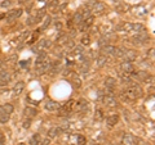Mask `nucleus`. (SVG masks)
<instances>
[{"instance_id":"obj_1","label":"nucleus","mask_w":155,"mask_h":145,"mask_svg":"<svg viewBox=\"0 0 155 145\" xmlns=\"http://www.w3.org/2000/svg\"><path fill=\"white\" fill-rule=\"evenodd\" d=\"M142 89L138 85H132L129 86V87H127L125 90H124V93H123V96L127 100H134V99H137V98H141L142 96Z\"/></svg>"},{"instance_id":"obj_2","label":"nucleus","mask_w":155,"mask_h":145,"mask_svg":"<svg viewBox=\"0 0 155 145\" xmlns=\"http://www.w3.org/2000/svg\"><path fill=\"white\" fill-rule=\"evenodd\" d=\"M50 69V63L49 62H45L43 64H39V66H35V74L36 76H43L44 73H46Z\"/></svg>"},{"instance_id":"obj_3","label":"nucleus","mask_w":155,"mask_h":145,"mask_svg":"<svg viewBox=\"0 0 155 145\" xmlns=\"http://www.w3.org/2000/svg\"><path fill=\"white\" fill-rule=\"evenodd\" d=\"M132 40L134 41V44H143L145 41L149 40V35H147L145 31H141V32L136 34L133 37H132Z\"/></svg>"},{"instance_id":"obj_4","label":"nucleus","mask_w":155,"mask_h":145,"mask_svg":"<svg viewBox=\"0 0 155 145\" xmlns=\"http://www.w3.org/2000/svg\"><path fill=\"white\" fill-rule=\"evenodd\" d=\"M105 9H106V7H105V4L103 3H101V1H93L92 3V10L94 14H101V13H103Z\"/></svg>"},{"instance_id":"obj_5","label":"nucleus","mask_w":155,"mask_h":145,"mask_svg":"<svg viewBox=\"0 0 155 145\" xmlns=\"http://www.w3.org/2000/svg\"><path fill=\"white\" fill-rule=\"evenodd\" d=\"M23 89H25V82H23V81H18L17 84H14L13 89H12V93H13L14 96H19L22 94Z\"/></svg>"},{"instance_id":"obj_6","label":"nucleus","mask_w":155,"mask_h":145,"mask_svg":"<svg viewBox=\"0 0 155 145\" xmlns=\"http://www.w3.org/2000/svg\"><path fill=\"white\" fill-rule=\"evenodd\" d=\"M136 144H138V139L136 138L134 135H131V134L124 135V138H123V145H136Z\"/></svg>"},{"instance_id":"obj_7","label":"nucleus","mask_w":155,"mask_h":145,"mask_svg":"<svg viewBox=\"0 0 155 145\" xmlns=\"http://www.w3.org/2000/svg\"><path fill=\"white\" fill-rule=\"evenodd\" d=\"M58 108H60V104L54 100H46L44 104V109L48 112H54V111H57Z\"/></svg>"},{"instance_id":"obj_8","label":"nucleus","mask_w":155,"mask_h":145,"mask_svg":"<svg viewBox=\"0 0 155 145\" xmlns=\"http://www.w3.org/2000/svg\"><path fill=\"white\" fill-rule=\"evenodd\" d=\"M102 101L106 107H116L118 105V101H116V99L112 95H105L102 98Z\"/></svg>"},{"instance_id":"obj_9","label":"nucleus","mask_w":155,"mask_h":145,"mask_svg":"<svg viewBox=\"0 0 155 145\" xmlns=\"http://www.w3.org/2000/svg\"><path fill=\"white\" fill-rule=\"evenodd\" d=\"M131 76L136 77L140 81H145L150 76V73H147L146 71H133V72H131Z\"/></svg>"},{"instance_id":"obj_10","label":"nucleus","mask_w":155,"mask_h":145,"mask_svg":"<svg viewBox=\"0 0 155 145\" xmlns=\"http://www.w3.org/2000/svg\"><path fill=\"white\" fill-rule=\"evenodd\" d=\"M10 73L7 71H0V86L7 85L8 82L10 81Z\"/></svg>"},{"instance_id":"obj_11","label":"nucleus","mask_w":155,"mask_h":145,"mask_svg":"<svg viewBox=\"0 0 155 145\" xmlns=\"http://www.w3.org/2000/svg\"><path fill=\"white\" fill-rule=\"evenodd\" d=\"M23 114H25L26 118H34V117L38 116V109L31 108V107H26L23 109Z\"/></svg>"},{"instance_id":"obj_12","label":"nucleus","mask_w":155,"mask_h":145,"mask_svg":"<svg viewBox=\"0 0 155 145\" xmlns=\"http://www.w3.org/2000/svg\"><path fill=\"white\" fill-rule=\"evenodd\" d=\"M120 68H122V71L123 72H125V73H128L129 74L131 72H133L134 71V67H133V63L132 62H123L122 64H120Z\"/></svg>"},{"instance_id":"obj_13","label":"nucleus","mask_w":155,"mask_h":145,"mask_svg":"<svg viewBox=\"0 0 155 145\" xmlns=\"http://www.w3.org/2000/svg\"><path fill=\"white\" fill-rule=\"evenodd\" d=\"M118 122H119V116L118 114H111V116H108L107 119H106L107 127H114L115 125H118Z\"/></svg>"},{"instance_id":"obj_14","label":"nucleus","mask_w":155,"mask_h":145,"mask_svg":"<svg viewBox=\"0 0 155 145\" xmlns=\"http://www.w3.org/2000/svg\"><path fill=\"white\" fill-rule=\"evenodd\" d=\"M14 111V107L12 104H3L0 105V114H10Z\"/></svg>"},{"instance_id":"obj_15","label":"nucleus","mask_w":155,"mask_h":145,"mask_svg":"<svg viewBox=\"0 0 155 145\" xmlns=\"http://www.w3.org/2000/svg\"><path fill=\"white\" fill-rule=\"evenodd\" d=\"M101 52L103 53V55H114L115 53V46L114 45H103L102 48H101Z\"/></svg>"},{"instance_id":"obj_16","label":"nucleus","mask_w":155,"mask_h":145,"mask_svg":"<svg viewBox=\"0 0 155 145\" xmlns=\"http://www.w3.org/2000/svg\"><path fill=\"white\" fill-rule=\"evenodd\" d=\"M105 86H106V89H110V90H114L115 86H116V80L114 77H106L105 78Z\"/></svg>"},{"instance_id":"obj_17","label":"nucleus","mask_w":155,"mask_h":145,"mask_svg":"<svg viewBox=\"0 0 155 145\" xmlns=\"http://www.w3.org/2000/svg\"><path fill=\"white\" fill-rule=\"evenodd\" d=\"M132 25H133V23L124 22V23H122L120 26L116 27V30H118V31H122V32H132Z\"/></svg>"},{"instance_id":"obj_18","label":"nucleus","mask_w":155,"mask_h":145,"mask_svg":"<svg viewBox=\"0 0 155 145\" xmlns=\"http://www.w3.org/2000/svg\"><path fill=\"white\" fill-rule=\"evenodd\" d=\"M45 62H48V55H46V53H44V52L39 53L36 57V60H35V64L39 66V64L45 63Z\"/></svg>"},{"instance_id":"obj_19","label":"nucleus","mask_w":155,"mask_h":145,"mask_svg":"<svg viewBox=\"0 0 155 145\" xmlns=\"http://www.w3.org/2000/svg\"><path fill=\"white\" fill-rule=\"evenodd\" d=\"M22 14V9H16V10H10L9 13H8V21L12 22L14 21L16 18H18L19 15Z\"/></svg>"},{"instance_id":"obj_20","label":"nucleus","mask_w":155,"mask_h":145,"mask_svg":"<svg viewBox=\"0 0 155 145\" xmlns=\"http://www.w3.org/2000/svg\"><path fill=\"white\" fill-rule=\"evenodd\" d=\"M61 132H62L61 127H52L48 131V136H49V139H53V138H57L58 135H61Z\"/></svg>"},{"instance_id":"obj_21","label":"nucleus","mask_w":155,"mask_h":145,"mask_svg":"<svg viewBox=\"0 0 155 145\" xmlns=\"http://www.w3.org/2000/svg\"><path fill=\"white\" fill-rule=\"evenodd\" d=\"M123 57L127 59V62H133L136 58H137V54H136V52H133V50H127V52L123 54Z\"/></svg>"},{"instance_id":"obj_22","label":"nucleus","mask_w":155,"mask_h":145,"mask_svg":"<svg viewBox=\"0 0 155 145\" xmlns=\"http://www.w3.org/2000/svg\"><path fill=\"white\" fill-rule=\"evenodd\" d=\"M106 63H107V57L103 55V54H102V55H98L96 58V64L98 66V67H103Z\"/></svg>"},{"instance_id":"obj_23","label":"nucleus","mask_w":155,"mask_h":145,"mask_svg":"<svg viewBox=\"0 0 155 145\" xmlns=\"http://www.w3.org/2000/svg\"><path fill=\"white\" fill-rule=\"evenodd\" d=\"M39 144H40V135L35 134L32 138L30 139V145H39Z\"/></svg>"},{"instance_id":"obj_24","label":"nucleus","mask_w":155,"mask_h":145,"mask_svg":"<svg viewBox=\"0 0 155 145\" xmlns=\"http://www.w3.org/2000/svg\"><path fill=\"white\" fill-rule=\"evenodd\" d=\"M79 13H80V15H81V18H83V21H84V19H87V18H89V17L92 15V12H91V9H89V8H88V9H83L81 12H79Z\"/></svg>"},{"instance_id":"obj_25","label":"nucleus","mask_w":155,"mask_h":145,"mask_svg":"<svg viewBox=\"0 0 155 145\" xmlns=\"http://www.w3.org/2000/svg\"><path fill=\"white\" fill-rule=\"evenodd\" d=\"M140 31H143L142 23H133L132 25V32H140Z\"/></svg>"},{"instance_id":"obj_26","label":"nucleus","mask_w":155,"mask_h":145,"mask_svg":"<svg viewBox=\"0 0 155 145\" xmlns=\"http://www.w3.org/2000/svg\"><path fill=\"white\" fill-rule=\"evenodd\" d=\"M50 45H52V44H50V41H49V40H45V39H44V40H41L40 42H39V46H40L41 49L50 48Z\"/></svg>"},{"instance_id":"obj_27","label":"nucleus","mask_w":155,"mask_h":145,"mask_svg":"<svg viewBox=\"0 0 155 145\" xmlns=\"http://www.w3.org/2000/svg\"><path fill=\"white\" fill-rule=\"evenodd\" d=\"M50 22H52V18H50L49 15H46L45 19H44V23H43V26H41V31H44V30L46 28V27H49Z\"/></svg>"},{"instance_id":"obj_28","label":"nucleus","mask_w":155,"mask_h":145,"mask_svg":"<svg viewBox=\"0 0 155 145\" xmlns=\"http://www.w3.org/2000/svg\"><path fill=\"white\" fill-rule=\"evenodd\" d=\"M87 140L83 135H76V145H85Z\"/></svg>"},{"instance_id":"obj_29","label":"nucleus","mask_w":155,"mask_h":145,"mask_svg":"<svg viewBox=\"0 0 155 145\" xmlns=\"http://www.w3.org/2000/svg\"><path fill=\"white\" fill-rule=\"evenodd\" d=\"M72 22L76 23V25H81V23H83V18H81V15H80L79 12H78L75 15H74V21Z\"/></svg>"},{"instance_id":"obj_30","label":"nucleus","mask_w":155,"mask_h":145,"mask_svg":"<svg viewBox=\"0 0 155 145\" xmlns=\"http://www.w3.org/2000/svg\"><path fill=\"white\" fill-rule=\"evenodd\" d=\"M9 121V114H0V123H5Z\"/></svg>"},{"instance_id":"obj_31","label":"nucleus","mask_w":155,"mask_h":145,"mask_svg":"<svg viewBox=\"0 0 155 145\" xmlns=\"http://www.w3.org/2000/svg\"><path fill=\"white\" fill-rule=\"evenodd\" d=\"M124 50H123V48H115V53H114V55L115 57H123V53Z\"/></svg>"},{"instance_id":"obj_32","label":"nucleus","mask_w":155,"mask_h":145,"mask_svg":"<svg viewBox=\"0 0 155 145\" xmlns=\"http://www.w3.org/2000/svg\"><path fill=\"white\" fill-rule=\"evenodd\" d=\"M89 44H91V39H89L88 36H84L83 39H81V45L83 46H87Z\"/></svg>"},{"instance_id":"obj_33","label":"nucleus","mask_w":155,"mask_h":145,"mask_svg":"<svg viewBox=\"0 0 155 145\" xmlns=\"http://www.w3.org/2000/svg\"><path fill=\"white\" fill-rule=\"evenodd\" d=\"M74 86H75V87H80V86H81V81H80V78H78V77L74 78Z\"/></svg>"},{"instance_id":"obj_34","label":"nucleus","mask_w":155,"mask_h":145,"mask_svg":"<svg viewBox=\"0 0 155 145\" xmlns=\"http://www.w3.org/2000/svg\"><path fill=\"white\" fill-rule=\"evenodd\" d=\"M29 36H30V32H29V31H25V32L19 36V40H25V39H27Z\"/></svg>"},{"instance_id":"obj_35","label":"nucleus","mask_w":155,"mask_h":145,"mask_svg":"<svg viewBox=\"0 0 155 145\" xmlns=\"http://www.w3.org/2000/svg\"><path fill=\"white\" fill-rule=\"evenodd\" d=\"M74 53L75 54H83V46H78V48L74 49Z\"/></svg>"},{"instance_id":"obj_36","label":"nucleus","mask_w":155,"mask_h":145,"mask_svg":"<svg viewBox=\"0 0 155 145\" xmlns=\"http://www.w3.org/2000/svg\"><path fill=\"white\" fill-rule=\"evenodd\" d=\"M147 57L151 58V59L154 58V48H151V49L149 50V52H147Z\"/></svg>"},{"instance_id":"obj_37","label":"nucleus","mask_w":155,"mask_h":145,"mask_svg":"<svg viewBox=\"0 0 155 145\" xmlns=\"http://www.w3.org/2000/svg\"><path fill=\"white\" fill-rule=\"evenodd\" d=\"M23 128H29L30 127V119H27V121H25V122H23Z\"/></svg>"},{"instance_id":"obj_38","label":"nucleus","mask_w":155,"mask_h":145,"mask_svg":"<svg viewBox=\"0 0 155 145\" xmlns=\"http://www.w3.org/2000/svg\"><path fill=\"white\" fill-rule=\"evenodd\" d=\"M9 4H10L9 0H5V1H3V3H1V7H3V8H7L8 5H9Z\"/></svg>"},{"instance_id":"obj_39","label":"nucleus","mask_w":155,"mask_h":145,"mask_svg":"<svg viewBox=\"0 0 155 145\" xmlns=\"http://www.w3.org/2000/svg\"><path fill=\"white\" fill-rule=\"evenodd\" d=\"M96 117H97V118H101V117H102V112H101L100 109L96 112Z\"/></svg>"},{"instance_id":"obj_40","label":"nucleus","mask_w":155,"mask_h":145,"mask_svg":"<svg viewBox=\"0 0 155 145\" xmlns=\"http://www.w3.org/2000/svg\"><path fill=\"white\" fill-rule=\"evenodd\" d=\"M49 144H50V139H45L44 141L41 143V145H49Z\"/></svg>"},{"instance_id":"obj_41","label":"nucleus","mask_w":155,"mask_h":145,"mask_svg":"<svg viewBox=\"0 0 155 145\" xmlns=\"http://www.w3.org/2000/svg\"><path fill=\"white\" fill-rule=\"evenodd\" d=\"M74 41H69V44H66V46H67V48H74Z\"/></svg>"},{"instance_id":"obj_42","label":"nucleus","mask_w":155,"mask_h":145,"mask_svg":"<svg viewBox=\"0 0 155 145\" xmlns=\"http://www.w3.org/2000/svg\"><path fill=\"white\" fill-rule=\"evenodd\" d=\"M21 66L22 67H25V66H27V62H21Z\"/></svg>"},{"instance_id":"obj_43","label":"nucleus","mask_w":155,"mask_h":145,"mask_svg":"<svg viewBox=\"0 0 155 145\" xmlns=\"http://www.w3.org/2000/svg\"><path fill=\"white\" fill-rule=\"evenodd\" d=\"M56 27L57 28H61V23H56Z\"/></svg>"},{"instance_id":"obj_44","label":"nucleus","mask_w":155,"mask_h":145,"mask_svg":"<svg viewBox=\"0 0 155 145\" xmlns=\"http://www.w3.org/2000/svg\"><path fill=\"white\" fill-rule=\"evenodd\" d=\"M4 17H5V14H0V19H3Z\"/></svg>"},{"instance_id":"obj_45","label":"nucleus","mask_w":155,"mask_h":145,"mask_svg":"<svg viewBox=\"0 0 155 145\" xmlns=\"http://www.w3.org/2000/svg\"><path fill=\"white\" fill-rule=\"evenodd\" d=\"M19 145H25V144H19Z\"/></svg>"},{"instance_id":"obj_46","label":"nucleus","mask_w":155,"mask_h":145,"mask_svg":"<svg viewBox=\"0 0 155 145\" xmlns=\"http://www.w3.org/2000/svg\"><path fill=\"white\" fill-rule=\"evenodd\" d=\"M0 66H1V63H0Z\"/></svg>"}]
</instances>
